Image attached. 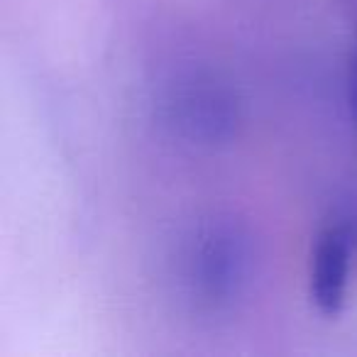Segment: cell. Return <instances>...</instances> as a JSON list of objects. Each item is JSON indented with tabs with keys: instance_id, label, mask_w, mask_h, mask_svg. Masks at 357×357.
<instances>
[{
	"instance_id": "cell-1",
	"label": "cell",
	"mask_w": 357,
	"mask_h": 357,
	"mask_svg": "<svg viewBox=\"0 0 357 357\" xmlns=\"http://www.w3.org/2000/svg\"><path fill=\"white\" fill-rule=\"evenodd\" d=\"M157 118L174 137L199 147H215L238 132L243 103L238 89L218 71L186 69L164 84Z\"/></svg>"
},
{
	"instance_id": "cell-2",
	"label": "cell",
	"mask_w": 357,
	"mask_h": 357,
	"mask_svg": "<svg viewBox=\"0 0 357 357\" xmlns=\"http://www.w3.org/2000/svg\"><path fill=\"white\" fill-rule=\"evenodd\" d=\"M248 235L228 220H208L191 233L181 252V284L199 311L230 308L250 282Z\"/></svg>"
},
{
	"instance_id": "cell-3",
	"label": "cell",
	"mask_w": 357,
	"mask_h": 357,
	"mask_svg": "<svg viewBox=\"0 0 357 357\" xmlns=\"http://www.w3.org/2000/svg\"><path fill=\"white\" fill-rule=\"evenodd\" d=\"M355 243L357 223H333L318 235L311 255L308 291H311L313 303L323 316L335 318L345 306Z\"/></svg>"
},
{
	"instance_id": "cell-4",
	"label": "cell",
	"mask_w": 357,
	"mask_h": 357,
	"mask_svg": "<svg viewBox=\"0 0 357 357\" xmlns=\"http://www.w3.org/2000/svg\"><path fill=\"white\" fill-rule=\"evenodd\" d=\"M347 91H350L352 115H355V120H357V42H355V52H352V59H350V81H347Z\"/></svg>"
}]
</instances>
